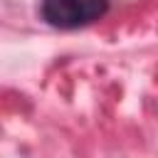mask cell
Returning <instances> with one entry per match:
<instances>
[{
  "label": "cell",
  "mask_w": 158,
  "mask_h": 158,
  "mask_svg": "<svg viewBox=\"0 0 158 158\" xmlns=\"http://www.w3.org/2000/svg\"><path fill=\"white\" fill-rule=\"evenodd\" d=\"M109 12V0H42L40 15L57 30H79Z\"/></svg>",
  "instance_id": "obj_1"
}]
</instances>
